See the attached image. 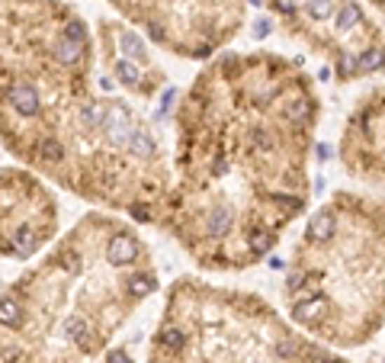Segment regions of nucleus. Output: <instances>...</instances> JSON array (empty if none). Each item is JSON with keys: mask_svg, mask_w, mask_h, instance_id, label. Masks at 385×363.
I'll return each mask as SVG.
<instances>
[{"mask_svg": "<svg viewBox=\"0 0 385 363\" xmlns=\"http://www.w3.org/2000/svg\"><path fill=\"white\" fill-rule=\"evenodd\" d=\"M321 97L302 61L270 48L219 52L174 110L161 232L203 273L264 264L311 199Z\"/></svg>", "mask_w": 385, "mask_h": 363, "instance_id": "1", "label": "nucleus"}, {"mask_svg": "<svg viewBox=\"0 0 385 363\" xmlns=\"http://www.w3.org/2000/svg\"><path fill=\"white\" fill-rule=\"evenodd\" d=\"M93 39H97V65L116 91L148 103L167 87L164 68L148 52V42L135 26L122 20H100Z\"/></svg>", "mask_w": 385, "mask_h": 363, "instance_id": "8", "label": "nucleus"}, {"mask_svg": "<svg viewBox=\"0 0 385 363\" xmlns=\"http://www.w3.org/2000/svg\"><path fill=\"white\" fill-rule=\"evenodd\" d=\"M0 148L83 203L161 225L170 158L103 77L97 39L68 0H0Z\"/></svg>", "mask_w": 385, "mask_h": 363, "instance_id": "2", "label": "nucleus"}, {"mask_svg": "<svg viewBox=\"0 0 385 363\" xmlns=\"http://www.w3.org/2000/svg\"><path fill=\"white\" fill-rule=\"evenodd\" d=\"M151 46L187 61L225 52L248 26V0H103Z\"/></svg>", "mask_w": 385, "mask_h": 363, "instance_id": "6", "label": "nucleus"}, {"mask_svg": "<svg viewBox=\"0 0 385 363\" xmlns=\"http://www.w3.org/2000/svg\"><path fill=\"white\" fill-rule=\"evenodd\" d=\"M61 206L46 177L23 164L0 167V260L29 264L55 244Z\"/></svg>", "mask_w": 385, "mask_h": 363, "instance_id": "7", "label": "nucleus"}, {"mask_svg": "<svg viewBox=\"0 0 385 363\" xmlns=\"http://www.w3.org/2000/svg\"><path fill=\"white\" fill-rule=\"evenodd\" d=\"M382 363H385V360H382Z\"/></svg>", "mask_w": 385, "mask_h": 363, "instance_id": "13", "label": "nucleus"}, {"mask_svg": "<svg viewBox=\"0 0 385 363\" xmlns=\"http://www.w3.org/2000/svg\"><path fill=\"white\" fill-rule=\"evenodd\" d=\"M158 289L135 222L87 212L0 289V363H100Z\"/></svg>", "mask_w": 385, "mask_h": 363, "instance_id": "3", "label": "nucleus"}, {"mask_svg": "<svg viewBox=\"0 0 385 363\" xmlns=\"http://www.w3.org/2000/svg\"><path fill=\"white\" fill-rule=\"evenodd\" d=\"M100 363H135V360H132V354H128L126 348H109Z\"/></svg>", "mask_w": 385, "mask_h": 363, "instance_id": "11", "label": "nucleus"}, {"mask_svg": "<svg viewBox=\"0 0 385 363\" xmlns=\"http://www.w3.org/2000/svg\"><path fill=\"white\" fill-rule=\"evenodd\" d=\"M270 363H350V360L340 357V350H331V348H325V344H318L315 338L299 331L286 318L280 334H276V341H273Z\"/></svg>", "mask_w": 385, "mask_h": 363, "instance_id": "10", "label": "nucleus"}, {"mask_svg": "<svg viewBox=\"0 0 385 363\" xmlns=\"http://www.w3.org/2000/svg\"><path fill=\"white\" fill-rule=\"evenodd\" d=\"M340 167L353 180L385 187V87L360 93L337 142Z\"/></svg>", "mask_w": 385, "mask_h": 363, "instance_id": "9", "label": "nucleus"}, {"mask_svg": "<svg viewBox=\"0 0 385 363\" xmlns=\"http://www.w3.org/2000/svg\"><path fill=\"white\" fill-rule=\"evenodd\" d=\"M286 39L327 61L340 84L385 74V29L363 0H257Z\"/></svg>", "mask_w": 385, "mask_h": 363, "instance_id": "5", "label": "nucleus"}, {"mask_svg": "<svg viewBox=\"0 0 385 363\" xmlns=\"http://www.w3.org/2000/svg\"><path fill=\"white\" fill-rule=\"evenodd\" d=\"M283 309L331 350H360L385 328V199L337 190L309 216L283 277Z\"/></svg>", "mask_w": 385, "mask_h": 363, "instance_id": "4", "label": "nucleus"}, {"mask_svg": "<svg viewBox=\"0 0 385 363\" xmlns=\"http://www.w3.org/2000/svg\"><path fill=\"white\" fill-rule=\"evenodd\" d=\"M366 4H370V7H372V10H379V13H382V16H385V0H366Z\"/></svg>", "mask_w": 385, "mask_h": 363, "instance_id": "12", "label": "nucleus"}]
</instances>
